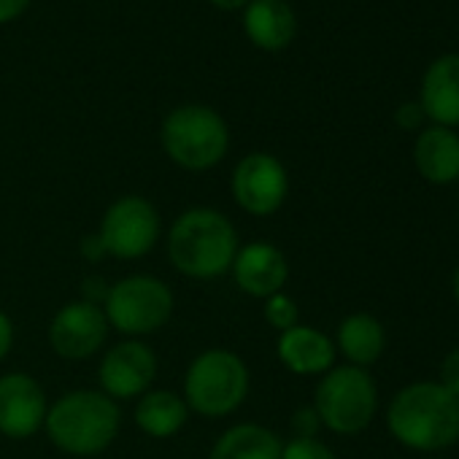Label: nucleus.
Returning <instances> with one entry per match:
<instances>
[{
	"mask_svg": "<svg viewBox=\"0 0 459 459\" xmlns=\"http://www.w3.org/2000/svg\"><path fill=\"white\" fill-rule=\"evenodd\" d=\"M238 249L241 241L236 224L208 205L186 208L168 230L170 265L195 281H211L230 273Z\"/></svg>",
	"mask_w": 459,
	"mask_h": 459,
	"instance_id": "f257e3e1",
	"label": "nucleus"
},
{
	"mask_svg": "<svg viewBox=\"0 0 459 459\" xmlns=\"http://www.w3.org/2000/svg\"><path fill=\"white\" fill-rule=\"evenodd\" d=\"M386 427L405 448L443 451L459 443V397L437 381L408 384L392 397Z\"/></svg>",
	"mask_w": 459,
	"mask_h": 459,
	"instance_id": "f03ea898",
	"label": "nucleus"
},
{
	"mask_svg": "<svg viewBox=\"0 0 459 459\" xmlns=\"http://www.w3.org/2000/svg\"><path fill=\"white\" fill-rule=\"evenodd\" d=\"M122 408L100 389H71L57 397L49 411L44 429L49 440L71 456L103 454L119 435Z\"/></svg>",
	"mask_w": 459,
	"mask_h": 459,
	"instance_id": "7ed1b4c3",
	"label": "nucleus"
},
{
	"mask_svg": "<svg viewBox=\"0 0 459 459\" xmlns=\"http://www.w3.org/2000/svg\"><path fill=\"white\" fill-rule=\"evenodd\" d=\"M249 386L252 376L241 354L230 349H205L186 365L181 397L189 405V413L224 419L247 403Z\"/></svg>",
	"mask_w": 459,
	"mask_h": 459,
	"instance_id": "20e7f679",
	"label": "nucleus"
},
{
	"mask_svg": "<svg viewBox=\"0 0 459 459\" xmlns=\"http://www.w3.org/2000/svg\"><path fill=\"white\" fill-rule=\"evenodd\" d=\"M168 160L184 170L200 173L216 168L230 149V130L219 111L200 103L173 108L160 130Z\"/></svg>",
	"mask_w": 459,
	"mask_h": 459,
	"instance_id": "39448f33",
	"label": "nucleus"
},
{
	"mask_svg": "<svg viewBox=\"0 0 459 459\" xmlns=\"http://www.w3.org/2000/svg\"><path fill=\"white\" fill-rule=\"evenodd\" d=\"M314 411L335 435H357L370 427L378 411V386L365 368L338 365L327 370L314 392Z\"/></svg>",
	"mask_w": 459,
	"mask_h": 459,
	"instance_id": "423d86ee",
	"label": "nucleus"
},
{
	"mask_svg": "<svg viewBox=\"0 0 459 459\" xmlns=\"http://www.w3.org/2000/svg\"><path fill=\"white\" fill-rule=\"evenodd\" d=\"M173 308L176 300L170 287L149 273H133L114 281L103 303L108 327L138 341L160 333L170 322Z\"/></svg>",
	"mask_w": 459,
	"mask_h": 459,
	"instance_id": "0eeeda50",
	"label": "nucleus"
},
{
	"mask_svg": "<svg viewBox=\"0 0 459 459\" xmlns=\"http://www.w3.org/2000/svg\"><path fill=\"white\" fill-rule=\"evenodd\" d=\"M160 211L143 195L117 197L100 219L98 238L108 257L117 260H141L160 241Z\"/></svg>",
	"mask_w": 459,
	"mask_h": 459,
	"instance_id": "6e6552de",
	"label": "nucleus"
},
{
	"mask_svg": "<svg viewBox=\"0 0 459 459\" xmlns=\"http://www.w3.org/2000/svg\"><path fill=\"white\" fill-rule=\"evenodd\" d=\"M236 205L257 219L273 216L290 195V173L276 154L249 152L230 178Z\"/></svg>",
	"mask_w": 459,
	"mask_h": 459,
	"instance_id": "1a4fd4ad",
	"label": "nucleus"
},
{
	"mask_svg": "<svg viewBox=\"0 0 459 459\" xmlns=\"http://www.w3.org/2000/svg\"><path fill=\"white\" fill-rule=\"evenodd\" d=\"M108 319L103 314V306L74 300L65 303L49 325V346L57 357L82 362L95 357L106 341H108Z\"/></svg>",
	"mask_w": 459,
	"mask_h": 459,
	"instance_id": "9d476101",
	"label": "nucleus"
},
{
	"mask_svg": "<svg viewBox=\"0 0 459 459\" xmlns=\"http://www.w3.org/2000/svg\"><path fill=\"white\" fill-rule=\"evenodd\" d=\"M157 354L138 338H127L111 346L98 368L100 392L111 400H138L154 386L157 378Z\"/></svg>",
	"mask_w": 459,
	"mask_h": 459,
	"instance_id": "9b49d317",
	"label": "nucleus"
},
{
	"mask_svg": "<svg viewBox=\"0 0 459 459\" xmlns=\"http://www.w3.org/2000/svg\"><path fill=\"white\" fill-rule=\"evenodd\" d=\"M49 400L39 378L14 370L0 376V435L9 440H28L44 429Z\"/></svg>",
	"mask_w": 459,
	"mask_h": 459,
	"instance_id": "f8f14e48",
	"label": "nucleus"
},
{
	"mask_svg": "<svg viewBox=\"0 0 459 459\" xmlns=\"http://www.w3.org/2000/svg\"><path fill=\"white\" fill-rule=\"evenodd\" d=\"M230 273H233L236 287L244 295L265 300L276 292H284L290 279V263L279 247L268 241H252L238 249Z\"/></svg>",
	"mask_w": 459,
	"mask_h": 459,
	"instance_id": "ddd939ff",
	"label": "nucleus"
},
{
	"mask_svg": "<svg viewBox=\"0 0 459 459\" xmlns=\"http://www.w3.org/2000/svg\"><path fill=\"white\" fill-rule=\"evenodd\" d=\"M276 354L281 365L295 373V376H325L327 370L335 368V341L308 325H298L287 333H279L276 341Z\"/></svg>",
	"mask_w": 459,
	"mask_h": 459,
	"instance_id": "4468645a",
	"label": "nucleus"
},
{
	"mask_svg": "<svg viewBox=\"0 0 459 459\" xmlns=\"http://www.w3.org/2000/svg\"><path fill=\"white\" fill-rule=\"evenodd\" d=\"M419 106L440 127H459V55L437 57L424 79Z\"/></svg>",
	"mask_w": 459,
	"mask_h": 459,
	"instance_id": "2eb2a0df",
	"label": "nucleus"
},
{
	"mask_svg": "<svg viewBox=\"0 0 459 459\" xmlns=\"http://www.w3.org/2000/svg\"><path fill=\"white\" fill-rule=\"evenodd\" d=\"M244 30L257 49L279 52L292 44L298 20L287 0H249L244 9Z\"/></svg>",
	"mask_w": 459,
	"mask_h": 459,
	"instance_id": "dca6fc26",
	"label": "nucleus"
},
{
	"mask_svg": "<svg viewBox=\"0 0 459 459\" xmlns=\"http://www.w3.org/2000/svg\"><path fill=\"white\" fill-rule=\"evenodd\" d=\"M413 162L424 181L454 184L459 178V135L451 127H424L413 146Z\"/></svg>",
	"mask_w": 459,
	"mask_h": 459,
	"instance_id": "f3484780",
	"label": "nucleus"
},
{
	"mask_svg": "<svg viewBox=\"0 0 459 459\" xmlns=\"http://www.w3.org/2000/svg\"><path fill=\"white\" fill-rule=\"evenodd\" d=\"M281 437L257 421L227 427L211 446L208 459H281Z\"/></svg>",
	"mask_w": 459,
	"mask_h": 459,
	"instance_id": "a211bd4d",
	"label": "nucleus"
},
{
	"mask_svg": "<svg viewBox=\"0 0 459 459\" xmlns=\"http://www.w3.org/2000/svg\"><path fill=\"white\" fill-rule=\"evenodd\" d=\"M189 405L173 389H149L135 403V424L154 440H168L184 429Z\"/></svg>",
	"mask_w": 459,
	"mask_h": 459,
	"instance_id": "6ab92c4d",
	"label": "nucleus"
},
{
	"mask_svg": "<svg viewBox=\"0 0 459 459\" xmlns=\"http://www.w3.org/2000/svg\"><path fill=\"white\" fill-rule=\"evenodd\" d=\"M386 346V333L384 325L370 316V314H349L338 325L335 335V349L349 359L354 368H368L373 365Z\"/></svg>",
	"mask_w": 459,
	"mask_h": 459,
	"instance_id": "aec40b11",
	"label": "nucleus"
},
{
	"mask_svg": "<svg viewBox=\"0 0 459 459\" xmlns=\"http://www.w3.org/2000/svg\"><path fill=\"white\" fill-rule=\"evenodd\" d=\"M263 316L265 322L276 330V333H287L292 327L300 325V308H298V300L290 298L287 292H276L271 298H265V306H263Z\"/></svg>",
	"mask_w": 459,
	"mask_h": 459,
	"instance_id": "412c9836",
	"label": "nucleus"
},
{
	"mask_svg": "<svg viewBox=\"0 0 459 459\" xmlns=\"http://www.w3.org/2000/svg\"><path fill=\"white\" fill-rule=\"evenodd\" d=\"M281 459H338L319 437H292L281 448Z\"/></svg>",
	"mask_w": 459,
	"mask_h": 459,
	"instance_id": "4be33fe9",
	"label": "nucleus"
},
{
	"mask_svg": "<svg viewBox=\"0 0 459 459\" xmlns=\"http://www.w3.org/2000/svg\"><path fill=\"white\" fill-rule=\"evenodd\" d=\"M437 384H440V386H446L451 394H456V397H459V346H456V349H451V351L443 357L440 370H437Z\"/></svg>",
	"mask_w": 459,
	"mask_h": 459,
	"instance_id": "5701e85b",
	"label": "nucleus"
},
{
	"mask_svg": "<svg viewBox=\"0 0 459 459\" xmlns=\"http://www.w3.org/2000/svg\"><path fill=\"white\" fill-rule=\"evenodd\" d=\"M322 421L314 411V405L308 408H298L295 416H292V429H295V437H316Z\"/></svg>",
	"mask_w": 459,
	"mask_h": 459,
	"instance_id": "b1692460",
	"label": "nucleus"
},
{
	"mask_svg": "<svg viewBox=\"0 0 459 459\" xmlns=\"http://www.w3.org/2000/svg\"><path fill=\"white\" fill-rule=\"evenodd\" d=\"M394 122H397V127H403V130H419L421 122H424V108L419 106V100L403 103V106L394 111Z\"/></svg>",
	"mask_w": 459,
	"mask_h": 459,
	"instance_id": "393cba45",
	"label": "nucleus"
},
{
	"mask_svg": "<svg viewBox=\"0 0 459 459\" xmlns=\"http://www.w3.org/2000/svg\"><path fill=\"white\" fill-rule=\"evenodd\" d=\"M108 290H111V284H106L103 276H90V279H84V298L82 300L95 303V306H103Z\"/></svg>",
	"mask_w": 459,
	"mask_h": 459,
	"instance_id": "a878e982",
	"label": "nucleus"
},
{
	"mask_svg": "<svg viewBox=\"0 0 459 459\" xmlns=\"http://www.w3.org/2000/svg\"><path fill=\"white\" fill-rule=\"evenodd\" d=\"M14 349V322L6 311H0V362Z\"/></svg>",
	"mask_w": 459,
	"mask_h": 459,
	"instance_id": "bb28decb",
	"label": "nucleus"
},
{
	"mask_svg": "<svg viewBox=\"0 0 459 459\" xmlns=\"http://www.w3.org/2000/svg\"><path fill=\"white\" fill-rule=\"evenodd\" d=\"M30 6V0H0V25L20 20Z\"/></svg>",
	"mask_w": 459,
	"mask_h": 459,
	"instance_id": "cd10ccee",
	"label": "nucleus"
},
{
	"mask_svg": "<svg viewBox=\"0 0 459 459\" xmlns=\"http://www.w3.org/2000/svg\"><path fill=\"white\" fill-rule=\"evenodd\" d=\"M82 255H84L90 263H100L103 257H108V255H106V249H103V244H100V238H98V233H95V236H84V238H82Z\"/></svg>",
	"mask_w": 459,
	"mask_h": 459,
	"instance_id": "c85d7f7f",
	"label": "nucleus"
},
{
	"mask_svg": "<svg viewBox=\"0 0 459 459\" xmlns=\"http://www.w3.org/2000/svg\"><path fill=\"white\" fill-rule=\"evenodd\" d=\"M211 4L221 12H241L249 6V0H211Z\"/></svg>",
	"mask_w": 459,
	"mask_h": 459,
	"instance_id": "c756f323",
	"label": "nucleus"
},
{
	"mask_svg": "<svg viewBox=\"0 0 459 459\" xmlns=\"http://www.w3.org/2000/svg\"><path fill=\"white\" fill-rule=\"evenodd\" d=\"M451 290H454V300L459 306V268L454 271V279H451Z\"/></svg>",
	"mask_w": 459,
	"mask_h": 459,
	"instance_id": "7c9ffc66",
	"label": "nucleus"
}]
</instances>
